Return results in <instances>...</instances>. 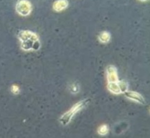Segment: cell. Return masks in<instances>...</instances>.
<instances>
[{"instance_id":"3957f363","label":"cell","mask_w":150,"mask_h":138,"mask_svg":"<svg viewBox=\"0 0 150 138\" xmlns=\"http://www.w3.org/2000/svg\"><path fill=\"white\" fill-rule=\"evenodd\" d=\"M16 10L19 15L25 16L31 13L32 7L31 3L28 1H20L16 5Z\"/></svg>"},{"instance_id":"277c9868","label":"cell","mask_w":150,"mask_h":138,"mask_svg":"<svg viewBox=\"0 0 150 138\" xmlns=\"http://www.w3.org/2000/svg\"><path fill=\"white\" fill-rule=\"evenodd\" d=\"M107 77L108 83H117L118 79L117 69L113 66H110L107 69Z\"/></svg>"},{"instance_id":"ba28073f","label":"cell","mask_w":150,"mask_h":138,"mask_svg":"<svg viewBox=\"0 0 150 138\" xmlns=\"http://www.w3.org/2000/svg\"><path fill=\"white\" fill-rule=\"evenodd\" d=\"M108 126L106 125L101 126L99 128L98 132L99 134L101 135H105L108 134Z\"/></svg>"},{"instance_id":"5b68a950","label":"cell","mask_w":150,"mask_h":138,"mask_svg":"<svg viewBox=\"0 0 150 138\" xmlns=\"http://www.w3.org/2000/svg\"><path fill=\"white\" fill-rule=\"evenodd\" d=\"M127 97L132 100L138 102L142 104H145V100L142 96L140 94L134 92H125Z\"/></svg>"},{"instance_id":"6da1fadb","label":"cell","mask_w":150,"mask_h":138,"mask_svg":"<svg viewBox=\"0 0 150 138\" xmlns=\"http://www.w3.org/2000/svg\"><path fill=\"white\" fill-rule=\"evenodd\" d=\"M22 49L25 51L38 50L40 46L39 38L35 33L28 30L20 31L18 34Z\"/></svg>"},{"instance_id":"52a82bcc","label":"cell","mask_w":150,"mask_h":138,"mask_svg":"<svg viewBox=\"0 0 150 138\" xmlns=\"http://www.w3.org/2000/svg\"><path fill=\"white\" fill-rule=\"evenodd\" d=\"M110 33L107 31H104L100 33L99 38L102 43H106L110 40Z\"/></svg>"},{"instance_id":"8992f818","label":"cell","mask_w":150,"mask_h":138,"mask_svg":"<svg viewBox=\"0 0 150 138\" xmlns=\"http://www.w3.org/2000/svg\"><path fill=\"white\" fill-rule=\"evenodd\" d=\"M69 5V2L67 1H58L54 3V10L57 12L62 11L66 9Z\"/></svg>"},{"instance_id":"7a4b0ae2","label":"cell","mask_w":150,"mask_h":138,"mask_svg":"<svg viewBox=\"0 0 150 138\" xmlns=\"http://www.w3.org/2000/svg\"><path fill=\"white\" fill-rule=\"evenodd\" d=\"M86 101L82 100L74 104L69 110L61 117L60 121L64 125L69 123L74 117L85 106Z\"/></svg>"},{"instance_id":"9c48e42d","label":"cell","mask_w":150,"mask_h":138,"mask_svg":"<svg viewBox=\"0 0 150 138\" xmlns=\"http://www.w3.org/2000/svg\"><path fill=\"white\" fill-rule=\"evenodd\" d=\"M77 86L75 84H73L71 86V89L72 92L75 93L77 91H78V87H77Z\"/></svg>"}]
</instances>
